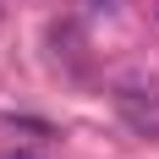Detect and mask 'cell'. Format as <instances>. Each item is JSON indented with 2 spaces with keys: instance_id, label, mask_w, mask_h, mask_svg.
<instances>
[{
  "instance_id": "6da1fadb",
  "label": "cell",
  "mask_w": 159,
  "mask_h": 159,
  "mask_svg": "<svg viewBox=\"0 0 159 159\" xmlns=\"http://www.w3.org/2000/svg\"><path fill=\"white\" fill-rule=\"evenodd\" d=\"M115 104H121V115H126L132 126H159V88H137V82H126L121 93H115Z\"/></svg>"
},
{
  "instance_id": "3957f363",
  "label": "cell",
  "mask_w": 159,
  "mask_h": 159,
  "mask_svg": "<svg viewBox=\"0 0 159 159\" xmlns=\"http://www.w3.org/2000/svg\"><path fill=\"white\" fill-rule=\"evenodd\" d=\"M0 159H39V154H33V148H6Z\"/></svg>"
},
{
  "instance_id": "7a4b0ae2",
  "label": "cell",
  "mask_w": 159,
  "mask_h": 159,
  "mask_svg": "<svg viewBox=\"0 0 159 159\" xmlns=\"http://www.w3.org/2000/svg\"><path fill=\"white\" fill-rule=\"evenodd\" d=\"M77 6H82L88 16H115L121 6H126V0H77Z\"/></svg>"
},
{
  "instance_id": "277c9868",
  "label": "cell",
  "mask_w": 159,
  "mask_h": 159,
  "mask_svg": "<svg viewBox=\"0 0 159 159\" xmlns=\"http://www.w3.org/2000/svg\"><path fill=\"white\" fill-rule=\"evenodd\" d=\"M154 16H159V0H154Z\"/></svg>"
}]
</instances>
